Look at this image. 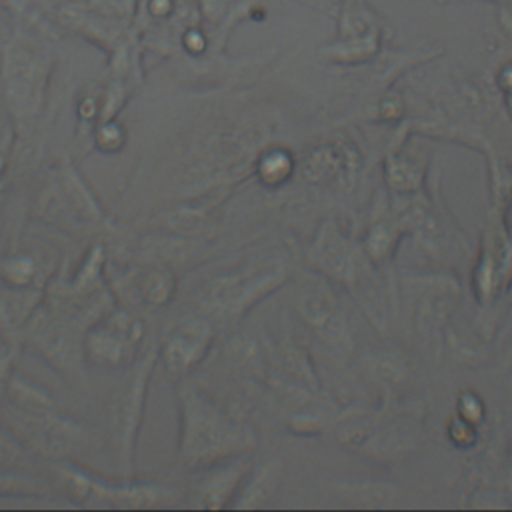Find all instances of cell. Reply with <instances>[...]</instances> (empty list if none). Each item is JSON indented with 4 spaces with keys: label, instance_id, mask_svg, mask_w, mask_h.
Wrapping results in <instances>:
<instances>
[{
    "label": "cell",
    "instance_id": "cell-4",
    "mask_svg": "<svg viewBox=\"0 0 512 512\" xmlns=\"http://www.w3.org/2000/svg\"><path fill=\"white\" fill-rule=\"evenodd\" d=\"M82 2L88 10H92L100 18L120 28H134L136 24L140 0H82Z\"/></svg>",
    "mask_w": 512,
    "mask_h": 512
},
{
    "label": "cell",
    "instance_id": "cell-3",
    "mask_svg": "<svg viewBox=\"0 0 512 512\" xmlns=\"http://www.w3.org/2000/svg\"><path fill=\"white\" fill-rule=\"evenodd\" d=\"M298 310L306 324L330 346L342 348L348 340L344 316L334 296L322 284H306L298 296Z\"/></svg>",
    "mask_w": 512,
    "mask_h": 512
},
{
    "label": "cell",
    "instance_id": "cell-5",
    "mask_svg": "<svg viewBox=\"0 0 512 512\" xmlns=\"http://www.w3.org/2000/svg\"><path fill=\"white\" fill-rule=\"evenodd\" d=\"M280 480V466L278 462H268L264 466H260L252 478L246 482V488L242 492L244 502L240 506H258L262 504L276 488Z\"/></svg>",
    "mask_w": 512,
    "mask_h": 512
},
{
    "label": "cell",
    "instance_id": "cell-1",
    "mask_svg": "<svg viewBox=\"0 0 512 512\" xmlns=\"http://www.w3.org/2000/svg\"><path fill=\"white\" fill-rule=\"evenodd\" d=\"M252 432L198 394L184 398V454L192 464H212L250 450Z\"/></svg>",
    "mask_w": 512,
    "mask_h": 512
},
{
    "label": "cell",
    "instance_id": "cell-2",
    "mask_svg": "<svg viewBox=\"0 0 512 512\" xmlns=\"http://www.w3.org/2000/svg\"><path fill=\"white\" fill-rule=\"evenodd\" d=\"M50 72V56L24 28H14L2 48V78L6 100L18 116L40 108Z\"/></svg>",
    "mask_w": 512,
    "mask_h": 512
}]
</instances>
